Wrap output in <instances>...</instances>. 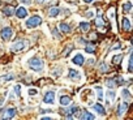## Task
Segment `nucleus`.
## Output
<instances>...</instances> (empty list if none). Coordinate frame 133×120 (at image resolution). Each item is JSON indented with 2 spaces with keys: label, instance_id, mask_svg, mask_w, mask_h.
<instances>
[{
  "label": "nucleus",
  "instance_id": "nucleus-22",
  "mask_svg": "<svg viewBox=\"0 0 133 120\" xmlns=\"http://www.w3.org/2000/svg\"><path fill=\"white\" fill-rule=\"evenodd\" d=\"M13 78H15L13 75H4V76H0V84H4V82L11 81V80H13Z\"/></svg>",
  "mask_w": 133,
  "mask_h": 120
},
{
  "label": "nucleus",
  "instance_id": "nucleus-36",
  "mask_svg": "<svg viewBox=\"0 0 133 120\" xmlns=\"http://www.w3.org/2000/svg\"><path fill=\"white\" fill-rule=\"evenodd\" d=\"M93 15H94L93 12H88V13H86V16H88V17H93Z\"/></svg>",
  "mask_w": 133,
  "mask_h": 120
},
{
  "label": "nucleus",
  "instance_id": "nucleus-7",
  "mask_svg": "<svg viewBox=\"0 0 133 120\" xmlns=\"http://www.w3.org/2000/svg\"><path fill=\"white\" fill-rule=\"evenodd\" d=\"M16 115H17V110L16 108H8V110L4 111L2 119H13Z\"/></svg>",
  "mask_w": 133,
  "mask_h": 120
},
{
  "label": "nucleus",
  "instance_id": "nucleus-24",
  "mask_svg": "<svg viewBox=\"0 0 133 120\" xmlns=\"http://www.w3.org/2000/svg\"><path fill=\"white\" fill-rule=\"evenodd\" d=\"M89 29H90V24H89V22H80V30H81L82 33L89 31Z\"/></svg>",
  "mask_w": 133,
  "mask_h": 120
},
{
  "label": "nucleus",
  "instance_id": "nucleus-39",
  "mask_svg": "<svg viewBox=\"0 0 133 120\" xmlns=\"http://www.w3.org/2000/svg\"><path fill=\"white\" fill-rule=\"evenodd\" d=\"M66 2H69V0H66Z\"/></svg>",
  "mask_w": 133,
  "mask_h": 120
},
{
  "label": "nucleus",
  "instance_id": "nucleus-13",
  "mask_svg": "<svg viewBox=\"0 0 133 120\" xmlns=\"http://www.w3.org/2000/svg\"><path fill=\"white\" fill-rule=\"evenodd\" d=\"M68 77L72 78V80H80V78H81V73L77 72L76 69H69V72H68Z\"/></svg>",
  "mask_w": 133,
  "mask_h": 120
},
{
  "label": "nucleus",
  "instance_id": "nucleus-15",
  "mask_svg": "<svg viewBox=\"0 0 133 120\" xmlns=\"http://www.w3.org/2000/svg\"><path fill=\"white\" fill-rule=\"evenodd\" d=\"M121 9H123L124 13H129V12L132 11V2H130V0H127L125 3H123Z\"/></svg>",
  "mask_w": 133,
  "mask_h": 120
},
{
  "label": "nucleus",
  "instance_id": "nucleus-20",
  "mask_svg": "<svg viewBox=\"0 0 133 120\" xmlns=\"http://www.w3.org/2000/svg\"><path fill=\"white\" fill-rule=\"evenodd\" d=\"M121 97L125 99V101H130L132 99V95H130V91L128 90V89H121Z\"/></svg>",
  "mask_w": 133,
  "mask_h": 120
},
{
  "label": "nucleus",
  "instance_id": "nucleus-27",
  "mask_svg": "<svg viewBox=\"0 0 133 120\" xmlns=\"http://www.w3.org/2000/svg\"><path fill=\"white\" fill-rule=\"evenodd\" d=\"M72 50H73V46L72 44H68V46H66V48L64 50V52H63V56H68Z\"/></svg>",
  "mask_w": 133,
  "mask_h": 120
},
{
  "label": "nucleus",
  "instance_id": "nucleus-8",
  "mask_svg": "<svg viewBox=\"0 0 133 120\" xmlns=\"http://www.w3.org/2000/svg\"><path fill=\"white\" fill-rule=\"evenodd\" d=\"M127 110H128V103H127V102H121V103L119 104V107H117V116L121 117V116L127 112Z\"/></svg>",
  "mask_w": 133,
  "mask_h": 120
},
{
  "label": "nucleus",
  "instance_id": "nucleus-34",
  "mask_svg": "<svg viewBox=\"0 0 133 120\" xmlns=\"http://www.w3.org/2000/svg\"><path fill=\"white\" fill-rule=\"evenodd\" d=\"M52 34H54V35H55V37H56L57 39H60V38H61V37H60V35L57 34V30H56V29H54V30H52Z\"/></svg>",
  "mask_w": 133,
  "mask_h": 120
},
{
  "label": "nucleus",
  "instance_id": "nucleus-12",
  "mask_svg": "<svg viewBox=\"0 0 133 120\" xmlns=\"http://www.w3.org/2000/svg\"><path fill=\"white\" fill-rule=\"evenodd\" d=\"M59 29H60V31H63V33H65V34H68V33L72 31V28H71L68 24H65V22H60V24H59Z\"/></svg>",
  "mask_w": 133,
  "mask_h": 120
},
{
  "label": "nucleus",
  "instance_id": "nucleus-16",
  "mask_svg": "<svg viewBox=\"0 0 133 120\" xmlns=\"http://www.w3.org/2000/svg\"><path fill=\"white\" fill-rule=\"evenodd\" d=\"M60 15V8H57V7H51L50 9H48V16L50 17H56V16H59Z\"/></svg>",
  "mask_w": 133,
  "mask_h": 120
},
{
  "label": "nucleus",
  "instance_id": "nucleus-19",
  "mask_svg": "<svg viewBox=\"0 0 133 120\" xmlns=\"http://www.w3.org/2000/svg\"><path fill=\"white\" fill-rule=\"evenodd\" d=\"M123 57H124V55H123V54L114 55V56H112V63H114L115 65H119V64H120V62L123 60Z\"/></svg>",
  "mask_w": 133,
  "mask_h": 120
},
{
  "label": "nucleus",
  "instance_id": "nucleus-1",
  "mask_svg": "<svg viewBox=\"0 0 133 120\" xmlns=\"http://www.w3.org/2000/svg\"><path fill=\"white\" fill-rule=\"evenodd\" d=\"M28 65L34 72H42L43 71V67H44L43 62H42L39 57H37V56H33V57H30L28 60Z\"/></svg>",
  "mask_w": 133,
  "mask_h": 120
},
{
  "label": "nucleus",
  "instance_id": "nucleus-32",
  "mask_svg": "<svg viewBox=\"0 0 133 120\" xmlns=\"http://www.w3.org/2000/svg\"><path fill=\"white\" fill-rule=\"evenodd\" d=\"M15 91H16L17 95H20V94H21V86H20V85H16V86H15Z\"/></svg>",
  "mask_w": 133,
  "mask_h": 120
},
{
  "label": "nucleus",
  "instance_id": "nucleus-4",
  "mask_svg": "<svg viewBox=\"0 0 133 120\" xmlns=\"http://www.w3.org/2000/svg\"><path fill=\"white\" fill-rule=\"evenodd\" d=\"M43 102L46 104H54L55 103V93L54 91H47L43 97Z\"/></svg>",
  "mask_w": 133,
  "mask_h": 120
},
{
  "label": "nucleus",
  "instance_id": "nucleus-10",
  "mask_svg": "<svg viewBox=\"0 0 133 120\" xmlns=\"http://www.w3.org/2000/svg\"><path fill=\"white\" fill-rule=\"evenodd\" d=\"M72 63H75L76 65H84V63H85V57H84L81 54H77V55L72 59Z\"/></svg>",
  "mask_w": 133,
  "mask_h": 120
},
{
  "label": "nucleus",
  "instance_id": "nucleus-14",
  "mask_svg": "<svg viewBox=\"0 0 133 120\" xmlns=\"http://www.w3.org/2000/svg\"><path fill=\"white\" fill-rule=\"evenodd\" d=\"M121 28H123L124 31H129V30H130V21H129V18L124 17V18L121 20Z\"/></svg>",
  "mask_w": 133,
  "mask_h": 120
},
{
  "label": "nucleus",
  "instance_id": "nucleus-18",
  "mask_svg": "<svg viewBox=\"0 0 133 120\" xmlns=\"http://www.w3.org/2000/svg\"><path fill=\"white\" fill-rule=\"evenodd\" d=\"M3 13H4L5 16L11 17L12 15H15V8H13V7H11V5H8V7H4V8H3Z\"/></svg>",
  "mask_w": 133,
  "mask_h": 120
},
{
  "label": "nucleus",
  "instance_id": "nucleus-9",
  "mask_svg": "<svg viewBox=\"0 0 133 120\" xmlns=\"http://www.w3.org/2000/svg\"><path fill=\"white\" fill-rule=\"evenodd\" d=\"M15 15L18 17V18H25L28 16V11L24 8V7H18L17 9H15Z\"/></svg>",
  "mask_w": 133,
  "mask_h": 120
},
{
  "label": "nucleus",
  "instance_id": "nucleus-30",
  "mask_svg": "<svg viewBox=\"0 0 133 120\" xmlns=\"http://www.w3.org/2000/svg\"><path fill=\"white\" fill-rule=\"evenodd\" d=\"M106 85H107L108 88H114V86H116V84H115L114 78H112V80H111V78H110V80H107V81H106Z\"/></svg>",
  "mask_w": 133,
  "mask_h": 120
},
{
  "label": "nucleus",
  "instance_id": "nucleus-2",
  "mask_svg": "<svg viewBox=\"0 0 133 120\" xmlns=\"http://www.w3.org/2000/svg\"><path fill=\"white\" fill-rule=\"evenodd\" d=\"M41 24H42V17H41V16H31V17H29V18L26 20V22H25L26 28H29V29H34V28L39 26Z\"/></svg>",
  "mask_w": 133,
  "mask_h": 120
},
{
  "label": "nucleus",
  "instance_id": "nucleus-17",
  "mask_svg": "<svg viewBox=\"0 0 133 120\" xmlns=\"http://www.w3.org/2000/svg\"><path fill=\"white\" fill-rule=\"evenodd\" d=\"M95 24H97L98 28L104 26V20H103V16H102V12H101V11H98V17H97V20H95Z\"/></svg>",
  "mask_w": 133,
  "mask_h": 120
},
{
  "label": "nucleus",
  "instance_id": "nucleus-11",
  "mask_svg": "<svg viewBox=\"0 0 133 120\" xmlns=\"http://www.w3.org/2000/svg\"><path fill=\"white\" fill-rule=\"evenodd\" d=\"M93 108H94L99 115H102V116H106V114H107V112H106V108H104L101 103H95V104L93 106Z\"/></svg>",
  "mask_w": 133,
  "mask_h": 120
},
{
  "label": "nucleus",
  "instance_id": "nucleus-31",
  "mask_svg": "<svg viewBox=\"0 0 133 120\" xmlns=\"http://www.w3.org/2000/svg\"><path fill=\"white\" fill-rule=\"evenodd\" d=\"M28 94H29V95H37L38 91H37V89H29V90H28Z\"/></svg>",
  "mask_w": 133,
  "mask_h": 120
},
{
  "label": "nucleus",
  "instance_id": "nucleus-21",
  "mask_svg": "<svg viewBox=\"0 0 133 120\" xmlns=\"http://www.w3.org/2000/svg\"><path fill=\"white\" fill-rule=\"evenodd\" d=\"M82 114H84V115H81L80 117H81V119H84V120H94V119H95V116H94V115H91V114H90L89 111H86V110H85Z\"/></svg>",
  "mask_w": 133,
  "mask_h": 120
},
{
  "label": "nucleus",
  "instance_id": "nucleus-28",
  "mask_svg": "<svg viewBox=\"0 0 133 120\" xmlns=\"http://www.w3.org/2000/svg\"><path fill=\"white\" fill-rule=\"evenodd\" d=\"M99 71H101L102 73H107V72H108V67H107L104 63H101V64H99Z\"/></svg>",
  "mask_w": 133,
  "mask_h": 120
},
{
  "label": "nucleus",
  "instance_id": "nucleus-29",
  "mask_svg": "<svg viewBox=\"0 0 133 120\" xmlns=\"http://www.w3.org/2000/svg\"><path fill=\"white\" fill-rule=\"evenodd\" d=\"M132 69H133V59H132V56H129V62H128V72L130 73Z\"/></svg>",
  "mask_w": 133,
  "mask_h": 120
},
{
  "label": "nucleus",
  "instance_id": "nucleus-25",
  "mask_svg": "<svg viewBox=\"0 0 133 120\" xmlns=\"http://www.w3.org/2000/svg\"><path fill=\"white\" fill-rule=\"evenodd\" d=\"M85 51H86L88 54H93V52L95 51V46H94V44H91V43H88V44H86V47H85Z\"/></svg>",
  "mask_w": 133,
  "mask_h": 120
},
{
  "label": "nucleus",
  "instance_id": "nucleus-3",
  "mask_svg": "<svg viewBox=\"0 0 133 120\" xmlns=\"http://www.w3.org/2000/svg\"><path fill=\"white\" fill-rule=\"evenodd\" d=\"M0 37H2L3 41L8 42V41H11L12 37H13V30H12L11 28H8V26H7V28H3L2 31H0Z\"/></svg>",
  "mask_w": 133,
  "mask_h": 120
},
{
  "label": "nucleus",
  "instance_id": "nucleus-33",
  "mask_svg": "<svg viewBox=\"0 0 133 120\" xmlns=\"http://www.w3.org/2000/svg\"><path fill=\"white\" fill-rule=\"evenodd\" d=\"M20 3H22V4H25V5H30L31 4V0H18Z\"/></svg>",
  "mask_w": 133,
  "mask_h": 120
},
{
  "label": "nucleus",
  "instance_id": "nucleus-5",
  "mask_svg": "<svg viewBox=\"0 0 133 120\" xmlns=\"http://www.w3.org/2000/svg\"><path fill=\"white\" fill-rule=\"evenodd\" d=\"M25 47H26V41H17L12 46V51L13 52H18V51H22Z\"/></svg>",
  "mask_w": 133,
  "mask_h": 120
},
{
  "label": "nucleus",
  "instance_id": "nucleus-35",
  "mask_svg": "<svg viewBox=\"0 0 133 120\" xmlns=\"http://www.w3.org/2000/svg\"><path fill=\"white\" fill-rule=\"evenodd\" d=\"M88 63H89L90 65H93V64H94V59H89V60H88Z\"/></svg>",
  "mask_w": 133,
  "mask_h": 120
},
{
  "label": "nucleus",
  "instance_id": "nucleus-37",
  "mask_svg": "<svg viewBox=\"0 0 133 120\" xmlns=\"http://www.w3.org/2000/svg\"><path fill=\"white\" fill-rule=\"evenodd\" d=\"M35 2H37L38 4H42V3H44V2H46V0H35Z\"/></svg>",
  "mask_w": 133,
  "mask_h": 120
},
{
  "label": "nucleus",
  "instance_id": "nucleus-23",
  "mask_svg": "<svg viewBox=\"0 0 133 120\" xmlns=\"http://www.w3.org/2000/svg\"><path fill=\"white\" fill-rule=\"evenodd\" d=\"M115 94H116V93H115L114 90H110V91L107 93V104H110L111 102L115 101V97H116Z\"/></svg>",
  "mask_w": 133,
  "mask_h": 120
},
{
  "label": "nucleus",
  "instance_id": "nucleus-26",
  "mask_svg": "<svg viewBox=\"0 0 133 120\" xmlns=\"http://www.w3.org/2000/svg\"><path fill=\"white\" fill-rule=\"evenodd\" d=\"M95 90H97V93H98V99H99V101H102V99L104 98V93H103L102 88L97 86V88H95Z\"/></svg>",
  "mask_w": 133,
  "mask_h": 120
},
{
  "label": "nucleus",
  "instance_id": "nucleus-38",
  "mask_svg": "<svg viewBox=\"0 0 133 120\" xmlns=\"http://www.w3.org/2000/svg\"><path fill=\"white\" fill-rule=\"evenodd\" d=\"M85 3H91V2H94V0H84Z\"/></svg>",
  "mask_w": 133,
  "mask_h": 120
},
{
  "label": "nucleus",
  "instance_id": "nucleus-6",
  "mask_svg": "<svg viewBox=\"0 0 133 120\" xmlns=\"http://www.w3.org/2000/svg\"><path fill=\"white\" fill-rule=\"evenodd\" d=\"M59 103L63 106V107H68V106H71V103H72V99H71V97L69 95H60V98H59Z\"/></svg>",
  "mask_w": 133,
  "mask_h": 120
}]
</instances>
